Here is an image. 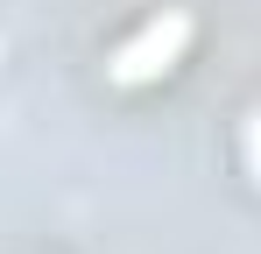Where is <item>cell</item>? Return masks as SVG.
Returning <instances> with one entry per match:
<instances>
[{"mask_svg": "<svg viewBox=\"0 0 261 254\" xmlns=\"http://www.w3.org/2000/svg\"><path fill=\"white\" fill-rule=\"evenodd\" d=\"M176 42H184V21H170V29L155 21V29H148V36H141V42H134V49H127V57H120V78H141V71H155L148 57H170Z\"/></svg>", "mask_w": 261, "mask_h": 254, "instance_id": "obj_1", "label": "cell"}]
</instances>
